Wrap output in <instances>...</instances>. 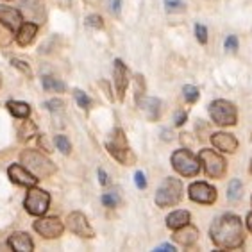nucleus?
Wrapping results in <instances>:
<instances>
[{"instance_id":"14","label":"nucleus","mask_w":252,"mask_h":252,"mask_svg":"<svg viewBox=\"0 0 252 252\" xmlns=\"http://www.w3.org/2000/svg\"><path fill=\"white\" fill-rule=\"evenodd\" d=\"M0 22L4 27H7L9 31H18L20 25L24 24V18H22V13L15 7H9V5H0Z\"/></svg>"},{"instance_id":"16","label":"nucleus","mask_w":252,"mask_h":252,"mask_svg":"<svg viewBox=\"0 0 252 252\" xmlns=\"http://www.w3.org/2000/svg\"><path fill=\"white\" fill-rule=\"evenodd\" d=\"M211 143H213L215 149L227 152V154H233L238 149L236 136L229 134V132H215V134H211Z\"/></svg>"},{"instance_id":"42","label":"nucleus","mask_w":252,"mask_h":252,"mask_svg":"<svg viewBox=\"0 0 252 252\" xmlns=\"http://www.w3.org/2000/svg\"><path fill=\"white\" fill-rule=\"evenodd\" d=\"M251 219H252V217H251V213H249V215H247V229H249V231H251V229H252V222H251Z\"/></svg>"},{"instance_id":"2","label":"nucleus","mask_w":252,"mask_h":252,"mask_svg":"<svg viewBox=\"0 0 252 252\" xmlns=\"http://www.w3.org/2000/svg\"><path fill=\"white\" fill-rule=\"evenodd\" d=\"M20 161L36 179H47L56 172V166H54L52 161L38 151H31V149L24 151L20 154Z\"/></svg>"},{"instance_id":"27","label":"nucleus","mask_w":252,"mask_h":252,"mask_svg":"<svg viewBox=\"0 0 252 252\" xmlns=\"http://www.w3.org/2000/svg\"><path fill=\"white\" fill-rule=\"evenodd\" d=\"M73 97H75L77 104L83 107V109H90V106H92V98L88 97L83 90H73Z\"/></svg>"},{"instance_id":"29","label":"nucleus","mask_w":252,"mask_h":252,"mask_svg":"<svg viewBox=\"0 0 252 252\" xmlns=\"http://www.w3.org/2000/svg\"><path fill=\"white\" fill-rule=\"evenodd\" d=\"M11 64L16 68V70H20V72L24 73V75H27V77H32V72H31V68H29V64L25 63V61H22V59H11Z\"/></svg>"},{"instance_id":"31","label":"nucleus","mask_w":252,"mask_h":252,"mask_svg":"<svg viewBox=\"0 0 252 252\" xmlns=\"http://www.w3.org/2000/svg\"><path fill=\"white\" fill-rule=\"evenodd\" d=\"M86 25L92 27V29H102V27H104V20L98 15H90L86 18Z\"/></svg>"},{"instance_id":"15","label":"nucleus","mask_w":252,"mask_h":252,"mask_svg":"<svg viewBox=\"0 0 252 252\" xmlns=\"http://www.w3.org/2000/svg\"><path fill=\"white\" fill-rule=\"evenodd\" d=\"M113 75H115V86H117L118 98L124 100L126 98L127 86H129V72H127V66L122 63L120 59L115 61V70H113Z\"/></svg>"},{"instance_id":"38","label":"nucleus","mask_w":252,"mask_h":252,"mask_svg":"<svg viewBox=\"0 0 252 252\" xmlns=\"http://www.w3.org/2000/svg\"><path fill=\"white\" fill-rule=\"evenodd\" d=\"M45 106L49 107L50 111H59V109L63 107V102H61V100H49Z\"/></svg>"},{"instance_id":"37","label":"nucleus","mask_w":252,"mask_h":252,"mask_svg":"<svg viewBox=\"0 0 252 252\" xmlns=\"http://www.w3.org/2000/svg\"><path fill=\"white\" fill-rule=\"evenodd\" d=\"M186 120H188V113H186V111H177V113H175V126H177V127L183 126Z\"/></svg>"},{"instance_id":"6","label":"nucleus","mask_w":252,"mask_h":252,"mask_svg":"<svg viewBox=\"0 0 252 252\" xmlns=\"http://www.w3.org/2000/svg\"><path fill=\"white\" fill-rule=\"evenodd\" d=\"M172 166L183 177H195L200 172L199 158L193 152H189L188 149H181L172 154Z\"/></svg>"},{"instance_id":"44","label":"nucleus","mask_w":252,"mask_h":252,"mask_svg":"<svg viewBox=\"0 0 252 252\" xmlns=\"http://www.w3.org/2000/svg\"><path fill=\"white\" fill-rule=\"evenodd\" d=\"M68 2H70V0H68Z\"/></svg>"},{"instance_id":"25","label":"nucleus","mask_w":252,"mask_h":252,"mask_svg":"<svg viewBox=\"0 0 252 252\" xmlns=\"http://www.w3.org/2000/svg\"><path fill=\"white\" fill-rule=\"evenodd\" d=\"M242 191H243V186L240 183V179H233L229 183V188H227V199L236 202V200L242 199Z\"/></svg>"},{"instance_id":"17","label":"nucleus","mask_w":252,"mask_h":252,"mask_svg":"<svg viewBox=\"0 0 252 252\" xmlns=\"http://www.w3.org/2000/svg\"><path fill=\"white\" fill-rule=\"evenodd\" d=\"M197 238H199V229L189 225V222L174 231V242L183 245V247H191L197 242Z\"/></svg>"},{"instance_id":"24","label":"nucleus","mask_w":252,"mask_h":252,"mask_svg":"<svg viewBox=\"0 0 252 252\" xmlns=\"http://www.w3.org/2000/svg\"><path fill=\"white\" fill-rule=\"evenodd\" d=\"M43 88L45 92H54V93H63L66 90V86L59 79H54L50 75H45L43 77Z\"/></svg>"},{"instance_id":"35","label":"nucleus","mask_w":252,"mask_h":252,"mask_svg":"<svg viewBox=\"0 0 252 252\" xmlns=\"http://www.w3.org/2000/svg\"><path fill=\"white\" fill-rule=\"evenodd\" d=\"M165 5L168 11H177L183 7V0H165Z\"/></svg>"},{"instance_id":"21","label":"nucleus","mask_w":252,"mask_h":252,"mask_svg":"<svg viewBox=\"0 0 252 252\" xmlns=\"http://www.w3.org/2000/svg\"><path fill=\"white\" fill-rule=\"evenodd\" d=\"M188 222H189V213L188 211H183V209H177V211H174V213H170L168 217H166V225H168V229H172V231L183 227V225H186Z\"/></svg>"},{"instance_id":"34","label":"nucleus","mask_w":252,"mask_h":252,"mask_svg":"<svg viewBox=\"0 0 252 252\" xmlns=\"http://www.w3.org/2000/svg\"><path fill=\"white\" fill-rule=\"evenodd\" d=\"M134 183L138 188L145 189L147 188V181H145V175H143V172H136L134 174Z\"/></svg>"},{"instance_id":"33","label":"nucleus","mask_w":252,"mask_h":252,"mask_svg":"<svg viewBox=\"0 0 252 252\" xmlns=\"http://www.w3.org/2000/svg\"><path fill=\"white\" fill-rule=\"evenodd\" d=\"M195 36H197V39L204 45L208 41V29H206L204 25H195Z\"/></svg>"},{"instance_id":"23","label":"nucleus","mask_w":252,"mask_h":252,"mask_svg":"<svg viewBox=\"0 0 252 252\" xmlns=\"http://www.w3.org/2000/svg\"><path fill=\"white\" fill-rule=\"evenodd\" d=\"M32 136H38V127L36 124L25 118V122L18 127V140L20 141H29Z\"/></svg>"},{"instance_id":"36","label":"nucleus","mask_w":252,"mask_h":252,"mask_svg":"<svg viewBox=\"0 0 252 252\" xmlns=\"http://www.w3.org/2000/svg\"><path fill=\"white\" fill-rule=\"evenodd\" d=\"M236 49H238V38H236V36H229V38L225 39V50H231V52H234Z\"/></svg>"},{"instance_id":"22","label":"nucleus","mask_w":252,"mask_h":252,"mask_svg":"<svg viewBox=\"0 0 252 252\" xmlns=\"http://www.w3.org/2000/svg\"><path fill=\"white\" fill-rule=\"evenodd\" d=\"M7 109L13 117L16 118H27L31 115V107L29 104H25V102H20V100H9L7 102Z\"/></svg>"},{"instance_id":"12","label":"nucleus","mask_w":252,"mask_h":252,"mask_svg":"<svg viewBox=\"0 0 252 252\" xmlns=\"http://www.w3.org/2000/svg\"><path fill=\"white\" fill-rule=\"evenodd\" d=\"M7 175H9V179L18 186H27V188H31V186H34L38 183V179H36L22 163L11 165L9 168H7Z\"/></svg>"},{"instance_id":"30","label":"nucleus","mask_w":252,"mask_h":252,"mask_svg":"<svg viewBox=\"0 0 252 252\" xmlns=\"http://www.w3.org/2000/svg\"><path fill=\"white\" fill-rule=\"evenodd\" d=\"M136 104L143 98V92H145V81H143V75H136Z\"/></svg>"},{"instance_id":"40","label":"nucleus","mask_w":252,"mask_h":252,"mask_svg":"<svg viewBox=\"0 0 252 252\" xmlns=\"http://www.w3.org/2000/svg\"><path fill=\"white\" fill-rule=\"evenodd\" d=\"M156 251H158V252H174L175 247H174V245H170V243H163V245H159Z\"/></svg>"},{"instance_id":"1","label":"nucleus","mask_w":252,"mask_h":252,"mask_svg":"<svg viewBox=\"0 0 252 252\" xmlns=\"http://www.w3.org/2000/svg\"><path fill=\"white\" fill-rule=\"evenodd\" d=\"M209 236H211L215 245L220 249H229V251L240 249L243 245V240H245L242 220L233 213L222 215L213 222V225L209 229Z\"/></svg>"},{"instance_id":"18","label":"nucleus","mask_w":252,"mask_h":252,"mask_svg":"<svg viewBox=\"0 0 252 252\" xmlns=\"http://www.w3.org/2000/svg\"><path fill=\"white\" fill-rule=\"evenodd\" d=\"M38 24L34 22H25V24L20 25V29L16 31V43L20 47H27V45L32 43L34 36L38 34Z\"/></svg>"},{"instance_id":"3","label":"nucleus","mask_w":252,"mask_h":252,"mask_svg":"<svg viewBox=\"0 0 252 252\" xmlns=\"http://www.w3.org/2000/svg\"><path fill=\"white\" fill-rule=\"evenodd\" d=\"M107 147V152L118 161L122 165H134L136 163V156L132 154L131 147L127 143V138H126V132L122 131L120 127L115 129L111 134V140L106 143Z\"/></svg>"},{"instance_id":"8","label":"nucleus","mask_w":252,"mask_h":252,"mask_svg":"<svg viewBox=\"0 0 252 252\" xmlns=\"http://www.w3.org/2000/svg\"><path fill=\"white\" fill-rule=\"evenodd\" d=\"M49 204H50V195L45 189L31 186L29 193H27V197L24 200L27 213L34 215V217H43L47 213V209H49Z\"/></svg>"},{"instance_id":"45","label":"nucleus","mask_w":252,"mask_h":252,"mask_svg":"<svg viewBox=\"0 0 252 252\" xmlns=\"http://www.w3.org/2000/svg\"><path fill=\"white\" fill-rule=\"evenodd\" d=\"M5 2H7V0H5Z\"/></svg>"},{"instance_id":"9","label":"nucleus","mask_w":252,"mask_h":252,"mask_svg":"<svg viewBox=\"0 0 252 252\" xmlns=\"http://www.w3.org/2000/svg\"><path fill=\"white\" fill-rule=\"evenodd\" d=\"M32 227L39 236L47 238V240L59 238L64 231L63 222H61L58 217H45V219H38L36 222H34Z\"/></svg>"},{"instance_id":"10","label":"nucleus","mask_w":252,"mask_h":252,"mask_svg":"<svg viewBox=\"0 0 252 252\" xmlns=\"http://www.w3.org/2000/svg\"><path fill=\"white\" fill-rule=\"evenodd\" d=\"M66 227L72 231L73 234H77L81 238H93L95 236V231L88 222L86 215H83L81 211H73V213L68 215L66 219Z\"/></svg>"},{"instance_id":"4","label":"nucleus","mask_w":252,"mask_h":252,"mask_svg":"<svg viewBox=\"0 0 252 252\" xmlns=\"http://www.w3.org/2000/svg\"><path fill=\"white\" fill-rule=\"evenodd\" d=\"M183 199V181L175 177H166L156 191V204L159 208H172Z\"/></svg>"},{"instance_id":"43","label":"nucleus","mask_w":252,"mask_h":252,"mask_svg":"<svg viewBox=\"0 0 252 252\" xmlns=\"http://www.w3.org/2000/svg\"><path fill=\"white\" fill-rule=\"evenodd\" d=\"M0 84H2V77H0Z\"/></svg>"},{"instance_id":"7","label":"nucleus","mask_w":252,"mask_h":252,"mask_svg":"<svg viewBox=\"0 0 252 252\" xmlns=\"http://www.w3.org/2000/svg\"><path fill=\"white\" fill-rule=\"evenodd\" d=\"M199 163L204 166V172L211 179H222L227 172V163L222 156L211 149H202L199 152Z\"/></svg>"},{"instance_id":"28","label":"nucleus","mask_w":252,"mask_h":252,"mask_svg":"<svg viewBox=\"0 0 252 252\" xmlns=\"http://www.w3.org/2000/svg\"><path fill=\"white\" fill-rule=\"evenodd\" d=\"M54 143L58 145V149L63 154H70V151H72V145H70V141H68L66 136H56L54 138Z\"/></svg>"},{"instance_id":"19","label":"nucleus","mask_w":252,"mask_h":252,"mask_svg":"<svg viewBox=\"0 0 252 252\" xmlns=\"http://www.w3.org/2000/svg\"><path fill=\"white\" fill-rule=\"evenodd\" d=\"M9 247L15 252H31L34 249V243L27 233H13L7 240Z\"/></svg>"},{"instance_id":"32","label":"nucleus","mask_w":252,"mask_h":252,"mask_svg":"<svg viewBox=\"0 0 252 252\" xmlns=\"http://www.w3.org/2000/svg\"><path fill=\"white\" fill-rule=\"evenodd\" d=\"M102 202H104V206H107V208H115V206L120 202V199H118L117 193H104L102 195Z\"/></svg>"},{"instance_id":"39","label":"nucleus","mask_w":252,"mask_h":252,"mask_svg":"<svg viewBox=\"0 0 252 252\" xmlns=\"http://www.w3.org/2000/svg\"><path fill=\"white\" fill-rule=\"evenodd\" d=\"M98 179H100V185L102 186H106L107 183H109V177H107V174L102 168H98Z\"/></svg>"},{"instance_id":"13","label":"nucleus","mask_w":252,"mask_h":252,"mask_svg":"<svg viewBox=\"0 0 252 252\" xmlns=\"http://www.w3.org/2000/svg\"><path fill=\"white\" fill-rule=\"evenodd\" d=\"M20 4L24 7V13L27 18H31L34 24H43L47 18L45 11V0H20Z\"/></svg>"},{"instance_id":"5","label":"nucleus","mask_w":252,"mask_h":252,"mask_svg":"<svg viewBox=\"0 0 252 252\" xmlns=\"http://www.w3.org/2000/svg\"><path fill=\"white\" fill-rule=\"evenodd\" d=\"M209 115H211V120L217 124V126H234L238 122V109L233 102L223 100V98H217L209 104Z\"/></svg>"},{"instance_id":"11","label":"nucleus","mask_w":252,"mask_h":252,"mask_svg":"<svg viewBox=\"0 0 252 252\" xmlns=\"http://www.w3.org/2000/svg\"><path fill=\"white\" fill-rule=\"evenodd\" d=\"M189 199L199 204H213L217 200V188L208 183H193L188 188Z\"/></svg>"},{"instance_id":"41","label":"nucleus","mask_w":252,"mask_h":252,"mask_svg":"<svg viewBox=\"0 0 252 252\" xmlns=\"http://www.w3.org/2000/svg\"><path fill=\"white\" fill-rule=\"evenodd\" d=\"M120 7H122V0H111V9L115 15L120 13Z\"/></svg>"},{"instance_id":"26","label":"nucleus","mask_w":252,"mask_h":252,"mask_svg":"<svg viewBox=\"0 0 252 252\" xmlns=\"http://www.w3.org/2000/svg\"><path fill=\"white\" fill-rule=\"evenodd\" d=\"M183 97L186 98V102L193 104V102L199 100V90L195 86H191V84H186V86L183 88Z\"/></svg>"},{"instance_id":"20","label":"nucleus","mask_w":252,"mask_h":252,"mask_svg":"<svg viewBox=\"0 0 252 252\" xmlns=\"http://www.w3.org/2000/svg\"><path fill=\"white\" fill-rule=\"evenodd\" d=\"M138 107H141L147 113L149 120H158L161 113V100L159 98H141L138 102Z\"/></svg>"}]
</instances>
